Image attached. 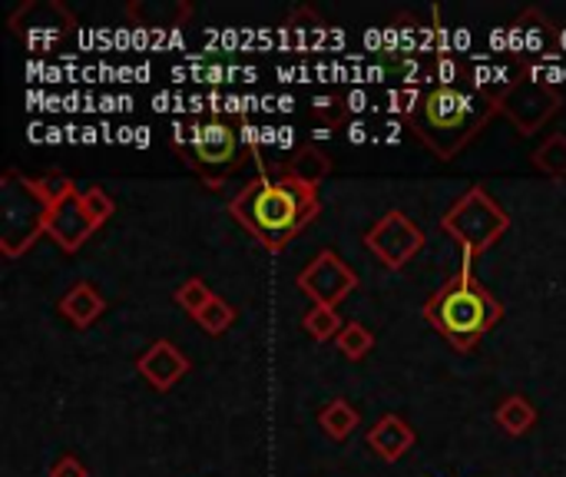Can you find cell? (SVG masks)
<instances>
[{
    "instance_id": "obj_19",
    "label": "cell",
    "mask_w": 566,
    "mask_h": 477,
    "mask_svg": "<svg viewBox=\"0 0 566 477\" xmlns=\"http://www.w3.org/2000/svg\"><path fill=\"white\" fill-rule=\"evenodd\" d=\"M534 166H537L541 173L554 176V179L566 176V133H554V136H547V139L537 146Z\"/></svg>"
},
{
    "instance_id": "obj_24",
    "label": "cell",
    "mask_w": 566,
    "mask_h": 477,
    "mask_svg": "<svg viewBox=\"0 0 566 477\" xmlns=\"http://www.w3.org/2000/svg\"><path fill=\"white\" fill-rule=\"evenodd\" d=\"M83 206H86V212H90V219L96 222V229L99 226H106L109 222V216L116 212V203L106 196V189H83Z\"/></svg>"
},
{
    "instance_id": "obj_7",
    "label": "cell",
    "mask_w": 566,
    "mask_h": 477,
    "mask_svg": "<svg viewBox=\"0 0 566 477\" xmlns=\"http://www.w3.org/2000/svg\"><path fill=\"white\" fill-rule=\"evenodd\" d=\"M365 249L388 269L408 266L421 249H424V232L411 222L408 212L391 209L385 212L368 232H365Z\"/></svg>"
},
{
    "instance_id": "obj_23",
    "label": "cell",
    "mask_w": 566,
    "mask_h": 477,
    "mask_svg": "<svg viewBox=\"0 0 566 477\" xmlns=\"http://www.w3.org/2000/svg\"><path fill=\"white\" fill-rule=\"evenodd\" d=\"M232 319H235V312H232V305L222 299V295H216L199 315H196V322H199V329L202 332H209V335H222L229 325H232Z\"/></svg>"
},
{
    "instance_id": "obj_10",
    "label": "cell",
    "mask_w": 566,
    "mask_h": 477,
    "mask_svg": "<svg viewBox=\"0 0 566 477\" xmlns=\"http://www.w3.org/2000/svg\"><path fill=\"white\" fill-rule=\"evenodd\" d=\"M10 30L30 46H50L73 30V13L56 0H27L10 13Z\"/></svg>"
},
{
    "instance_id": "obj_1",
    "label": "cell",
    "mask_w": 566,
    "mask_h": 477,
    "mask_svg": "<svg viewBox=\"0 0 566 477\" xmlns=\"http://www.w3.org/2000/svg\"><path fill=\"white\" fill-rule=\"evenodd\" d=\"M229 212L255 236L262 249L282 252L322 212V199L315 186L272 166L232 196Z\"/></svg>"
},
{
    "instance_id": "obj_8",
    "label": "cell",
    "mask_w": 566,
    "mask_h": 477,
    "mask_svg": "<svg viewBox=\"0 0 566 477\" xmlns=\"http://www.w3.org/2000/svg\"><path fill=\"white\" fill-rule=\"evenodd\" d=\"M560 103L564 96L557 93V86L544 83V80H534L531 70L507 90V96L501 100V110L514 120V126L531 136L537 133L554 113H560Z\"/></svg>"
},
{
    "instance_id": "obj_12",
    "label": "cell",
    "mask_w": 566,
    "mask_h": 477,
    "mask_svg": "<svg viewBox=\"0 0 566 477\" xmlns=\"http://www.w3.org/2000/svg\"><path fill=\"white\" fill-rule=\"evenodd\" d=\"M93 232H96V222L90 219L80 189L66 193V196L50 209V216H46V236H53V242H56L63 252H76Z\"/></svg>"
},
{
    "instance_id": "obj_20",
    "label": "cell",
    "mask_w": 566,
    "mask_h": 477,
    "mask_svg": "<svg viewBox=\"0 0 566 477\" xmlns=\"http://www.w3.org/2000/svg\"><path fill=\"white\" fill-rule=\"evenodd\" d=\"M335 345H338V352H342L345 359L361 362V359L375 349V335H371L361 322H345V329L338 332Z\"/></svg>"
},
{
    "instance_id": "obj_4",
    "label": "cell",
    "mask_w": 566,
    "mask_h": 477,
    "mask_svg": "<svg viewBox=\"0 0 566 477\" xmlns=\"http://www.w3.org/2000/svg\"><path fill=\"white\" fill-rule=\"evenodd\" d=\"M0 212H3L0 249L3 256L17 259L46 232L50 199L43 196L36 179H27L23 173L7 169L0 179Z\"/></svg>"
},
{
    "instance_id": "obj_17",
    "label": "cell",
    "mask_w": 566,
    "mask_h": 477,
    "mask_svg": "<svg viewBox=\"0 0 566 477\" xmlns=\"http://www.w3.org/2000/svg\"><path fill=\"white\" fill-rule=\"evenodd\" d=\"M497 425H501L507 435L521 438V435H527V432L537 425V408H534L524 395H511V398H504L501 408H497Z\"/></svg>"
},
{
    "instance_id": "obj_16",
    "label": "cell",
    "mask_w": 566,
    "mask_h": 477,
    "mask_svg": "<svg viewBox=\"0 0 566 477\" xmlns=\"http://www.w3.org/2000/svg\"><path fill=\"white\" fill-rule=\"evenodd\" d=\"M279 169H285V173H292V176H298L302 183H308V186L318 189V183L332 173V159H328V153L318 149L315 143H305V146L295 149L292 163H289V166H279Z\"/></svg>"
},
{
    "instance_id": "obj_26",
    "label": "cell",
    "mask_w": 566,
    "mask_h": 477,
    "mask_svg": "<svg viewBox=\"0 0 566 477\" xmlns=\"http://www.w3.org/2000/svg\"><path fill=\"white\" fill-rule=\"evenodd\" d=\"M50 477H90V471H86L73 455H63V458L50 468Z\"/></svg>"
},
{
    "instance_id": "obj_21",
    "label": "cell",
    "mask_w": 566,
    "mask_h": 477,
    "mask_svg": "<svg viewBox=\"0 0 566 477\" xmlns=\"http://www.w3.org/2000/svg\"><path fill=\"white\" fill-rule=\"evenodd\" d=\"M302 325H305V332H308L312 339H318V342L338 339V332L345 329L342 319H338V312H335L332 305H312V309L305 312Z\"/></svg>"
},
{
    "instance_id": "obj_22",
    "label": "cell",
    "mask_w": 566,
    "mask_h": 477,
    "mask_svg": "<svg viewBox=\"0 0 566 477\" xmlns=\"http://www.w3.org/2000/svg\"><path fill=\"white\" fill-rule=\"evenodd\" d=\"M212 299H216V292H209V286H206L202 279H186V282L176 289V305H179V309H186L192 319H196V315H199Z\"/></svg>"
},
{
    "instance_id": "obj_5",
    "label": "cell",
    "mask_w": 566,
    "mask_h": 477,
    "mask_svg": "<svg viewBox=\"0 0 566 477\" xmlns=\"http://www.w3.org/2000/svg\"><path fill=\"white\" fill-rule=\"evenodd\" d=\"M441 229L464 249V259L471 262L474 256L488 252L497 239H504V232L511 229V216L481 186H471L441 216Z\"/></svg>"
},
{
    "instance_id": "obj_14",
    "label": "cell",
    "mask_w": 566,
    "mask_h": 477,
    "mask_svg": "<svg viewBox=\"0 0 566 477\" xmlns=\"http://www.w3.org/2000/svg\"><path fill=\"white\" fill-rule=\"evenodd\" d=\"M415 445V428L401 415H381L368 432V448L385 462H401Z\"/></svg>"
},
{
    "instance_id": "obj_3",
    "label": "cell",
    "mask_w": 566,
    "mask_h": 477,
    "mask_svg": "<svg viewBox=\"0 0 566 477\" xmlns=\"http://www.w3.org/2000/svg\"><path fill=\"white\" fill-rule=\"evenodd\" d=\"M424 319L451 342V349L471 352L504 319V305L484 282H478L471 272H461L428 299Z\"/></svg>"
},
{
    "instance_id": "obj_18",
    "label": "cell",
    "mask_w": 566,
    "mask_h": 477,
    "mask_svg": "<svg viewBox=\"0 0 566 477\" xmlns=\"http://www.w3.org/2000/svg\"><path fill=\"white\" fill-rule=\"evenodd\" d=\"M318 422H322V428H325L335 442H345V438L358 428V412H355V405H348L345 398H332L328 405H322Z\"/></svg>"
},
{
    "instance_id": "obj_13",
    "label": "cell",
    "mask_w": 566,
    "mask_h": 477,
    "mask_svg": "<svg viewBox=\"0 0 566 477\" xmlns=\"http://www.w3.org/2000/svg\"><path fill=\"white\" fill-rule=\"evenodd\" d=\"M136 372L156 388V392H169L186 372H189V359L166 339L153 342L139 359H136Z\"/></svg>"
},
{
    "instance_id": "obj_11",
    "label": "cell",
    "mask_w": 566,
    "mask_h": 477,
    "mask_svg": "<svg viewBox=\"0 0 566 477\" xmlns=\"http://www.w3.org/2000/svg\"><path fill=\"white\" fill-rule=\"evenodd\" d=\"M554 43H557V27H554V20H547V13L541 7L524 10L507 30V53L514 60H521L524 66L547 56L554 50Z\"/></svg>"
},
{
    "instance_id": "obj_9",
    "label": "cell",
    "mask_w": 566,
    "mask_h": 477,
    "mask_svg": "<svg viewBox=\"0 0 566 477\" xmlns=\"http://www.w3.org/2000/svg\"><path fill=\"white\" fill-rule=\"evenodd\" d=\"M298 289L312 299V305H338L345 302L355 289H358V276L355 269L338 259V252L322 249L302 272H298Z\"/></svg>"
},
{
    "instance_id": "obj_6",
    "label": "cell",
    "mask_w": 566,
    "mask_h": 477,
    "mask_svg": "<svg viewBox=\"0 0 566 477\" xmlns=\"http://www.w3.org/2000/svg\"><path fill=\"white\" fill-rule=\"evenodd\" d=\"M186 163L206 179L209 189H219L245 166V143L226 120L199 123L189 133Z\"/></svg>"
},
{
    "instance_id": "obj_25",
    "label": "cell",
    "mask_w": 566,
    "mask_h": 477,
    "mask_svg": "<svg viewBox=\"0 0 566 477\" xmlns=\"http://www.w3.org/2000/svg\"><path fill=\"white\" fill-rule=\"evenodd\" d=\"M312 110H315V116H318V120H325L328 126H335V123H342V120H345V100H342L338 93L315 96Z\"/></svg>"
},
{
    "instance_id": "obj_15",
    "label": "cell",
    "mask_w": 566,
    "mask_h": 477,
    "mask_svg": "<svg viewBox=\"0 0 566 477\" xmlns=\"http://www.w3.org/2000/svg\"><path fill=\"white\" fill-rule=\"evenodd\" d=\"M106 302L103 295L96 292V286L90 282H76L63 299H60V312L76 325V329H90L99 315H103Z\"/></svg>"
},
{
    "instance_id": "obj_2",
    "label": "cell",
    "mask_w": 566,
    "mask_h": 477,
    "mask_svg": "<svg viewBox=\"0 0 566 477\" xmlns=\"http://www.w3.org/2000/svg\"><path fill=\"white\" fill-rule=\"evenodd\" d=\"M494 113L497 110L471 83H431L421 93L418 106L408 113V126L441 159H454L471 143V136L488 126Z\"/></svg>"
}]
</instances>
